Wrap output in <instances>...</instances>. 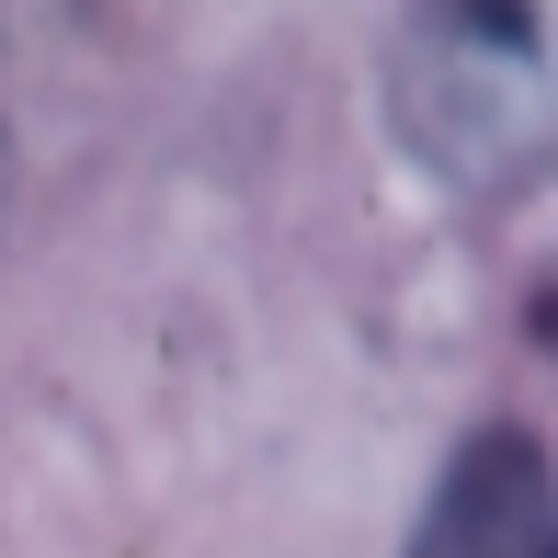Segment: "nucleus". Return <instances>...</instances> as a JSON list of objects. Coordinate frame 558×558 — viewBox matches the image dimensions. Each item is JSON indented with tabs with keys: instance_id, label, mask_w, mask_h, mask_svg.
Returning a JSON list of instances; mask_svg holds the SVG:
<instances>
[{
	"instance_id": "obj_3",
	"label": "nucleus",
	"mask_w": 558,
	"mask_h": 558,
	"mask_svg": "<svg viewBox=\"0 0 558 558\" xmlns=\"http://www.w3.org/2000/svg\"><path fill=\"white\" fill-rule=\"evenodd\" d=\"M0 217H12V137H0Z\"/></svg>"
},
{
	"instance_id": "obj_1",
	"label": "nucleus",
	"mask_w": 558,
	"mask_h": 558,
	"mask_svg": "<svg viewBox=\"0 0 558 558\" xmlns=\"http://www.w3.org/2000/svg\"><path fill=\"white\" fill-rule=\"evenodd\" d=\"M388 114H399V148L456 194L536 183L558 137L547 12L536 0H411L388 46Z\"/></svg>"
},
{
	"instance_id": "obj_2",
	"label": "nucleus",
	"mask_w": 558,
	"mask_h": 558,
	"mask_svg": "<svg viewBox=\"0 0 558 558\" xmlns=\"http://www.w3.org/2000/svg\"><path fill=\"white\" fill-rule=\"evenodd\" d=\"M547 445L524 422H490L445 456L434 513H422L411 558H558V513H547Z\"/></svg>"
}]
</instances>
